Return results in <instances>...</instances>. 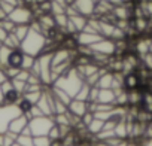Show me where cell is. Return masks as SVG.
I'll return each mask as SVG.
<instances>
[{"label": "cell", "instance_id": "33", "mask_svg": "<svg viewBox=\"0 0 152 146\" xmlns=\"http://www.w3.org/2000/svg\"><path fill=\"white\" fill-rule=\"evenodd\" d=\"M42 94H43V91H30V93H24L23 97H26L28 101H31L33 104H36L39 101V99L42 97Z\"/></svg>", "mask_w": 152, "mask_h": 146}, {"label": "cell", "instance_id": "41", "mask_svg": "<svg viewBox=\"0 0 152 146\" xmlns=\"http://www.w3.org/2000/svg\"><path fill=\"white\" fill-rule=\"evenodd\" d=\"M3 70H5V73L8 75V78H9V79H14V78L18 75V73H20V70H21V69H15V67H9V66H8V67H5Z\"/></svg>", "mask_w": 152, "mask_h": 146}, {"label": "cell", "instance_id": "57", "mask_svg": "<svg viewBox=\"0 0 152 146\" xmlns=\"http://www.w3.org/2000/svg\"><path fill=\"white\" fill-rule=\"evenodd\" d=\"M12 146H21V145H18V143H17V142H15V143H14V145H12Z\"/></svg>", "mask_w": 152, "mask_h": 146}, {"label": "cell", "instance_id": "21", "mask_svg": "<svg viewBox=\"0 0 152 146\" xmlns=\"http://www.w3.org/2000/svg\"><path fill=\"white\" fill-rule=\"evenodd\" d=\"M21 97H23V94H20L14 88V90H11V91H8V93L3 94V103H6V104H17Z\"/></svg>", "mask_w": 152, "mask_h": 146}, {"label": "cell", "instance_id": "52", "mask_svg": "<svg viewBox=\"0 0 152 146\" xmlns=\"http://www.w3.org/2000/svg\"><path fill=\"white\" fill-rule=\"evenodd\" d=\"M109 2H110L112 5L116 6V5H121V3H122V0H109Z\"/></svg>", "mask_w": 152, "mask_h": 146}, {"label": "cell", "instance_id": "36", "mask_svg": "<svg viewBox=\"0 0 152 146\" xmlns=\"http://www.w3.org/2000/svg\"><path fill=\"white\" fill-rule=\"evenodd\" d=\"M48 137H49L52 142H55V140H61V133H60V127H58V124H54V125H52V128H51L49 133H48Z\"/></svg>", "mask_w": 152, "mask_h": 146}, {"label": "cell", "instance_id": "32", "mask_svg": "<svg viewBox=\"0 0 152 146\" xmlns=\"http://www.w3.org/2000/svg\"><path fill=\"white\" fill-rule=\"evenodd\" d=\"M17 143L21 146H34L33 136H27V134H20L17 137Z\"/></svg>", "mask_w": 152, "mask_h": 146}, {"label": "cell", "instance_id": "55", "mask_svg": "<svg viewBox=\"0 0 152 146\" xmlns=\"http://www.w3.org/2000/svg\"><path fill=\"white\" fill-rule=\"evenodd\" d=\"M148 21H149V27H152V15L149 17V20H148Z\"/></svg>", "mask_w": 152, "mask_h": 146}, {"label": "cell", "instance_id": "4", "mask_svg": "<svg viewBox=\"0 0 152 146\" xmlns=\"http://www.w3.org/2000/svg\"><path fill=\"white\" fill-rule=\"evenodd\" d=\"M21 115V110L18 104H0V133L5 134L9 128V124L14 118Z\"/></svg>", "mask_w": 152, "mask_h": 146}, {"label": "cell", "instance_id": "6", "mask_svg": "<svg viewBox=\"0 0 152 146\" xmlns=\"http://www.w3.org/2000/svg\"><path fill=\"white\" fill-rule=\"evenodd\" d=\"M8 18L15 23L17 26L20 24H30L34 18H33V12L30 8H27L26 5H18L14 8V11L8 15Z\"/></svg>", "mask_w": 152, "mask_h": 146}, {"label": "cell", "instance_id": "50", "mask_svg": "<svg viewBox=\"0 0 152 146\" xmlns=\"http://www.w3.org/2000/svg\"><path fill=\"white\" fill-rule=\"evenodd\" d=\"M127 145H128V140H127V139H122V140H121L116 146H127Z\"/></svg>", "mask_w": 152, "mask_h": 146}, {"label": "cell", "instance_id": "49", "mask_svg": "<svg viewBox=\"0 0 152 146\" xmlns=\"http://www.w3.org/2000/svg\"><path fill=\"white\" fill-rule=\"evenodd\" d=\"M9 78H8V75H6V73H5V70L2 69V67H0V84H3L5 81H8Z\"/></svg>", "mask_w": 152, "mask_h": 146}, {"label": "cell", "instance_id": "25", "mask_svg": "<svg viewBox=\"0 0 152 146\" xmlns=\"http://www.w3.org/2000/svg\"><path fill=\"white\" fill-rule=\"evenodd\" d=\"M11 51H12V48H9V46L2 43V46H0V67L2 69L8 67V58H9Z\"/></svg>", "mask_w": 152, "mask_h": 146}, {"label": "cell", "instance_id": "45", "mask_svg": "<svg viewBox=\"0 0 152 146\" xmlns=\"http://www.w3.org/2000/svg\"><path fill=\"white\" fill-rule=\"evenodd\" d=\"M93 119H94V113H93V112H90V110H88V112H87L82 118H81V121H82V124L85 125V128H87V125H88Z\"/></svg>", "mask_w": 152, "mask_h": 146}, {"label": "cell", "instance_id": "22", "mask_svg": "<svg viewBox=\"0 0 152 146\" xmlns=\"http://www.w3.org/2000/svg\"><path fill=\"white\" fill-rule=\"evenodd\" d=\"M103 125H104V121H102V119H99V118H94V119L87 125V131H88L90 134L96 136V134H99V133L103 130Z\"/></svg>", "mask_w": 152, "mask_h": 146}, {"label": "cell", "instance_id": "12", "mask_svg": "<svg viewBox=\"0 0 152 146\" xmlns=\"http://www.w3.org/2000/svg\"><path fill=\"white\" fill-rule=\"evenodd\" d=\"M72 49L70 48H61V49H57L52 52V67L57 66V64H61L64 61H69L72 60Z\"/></svg>", "mask_w": 152, "mask_h": 146}, {"label": "cell", "instance_id": "54", "mask_svg": "<svg viewBox=\"0 0 152 146\" xmlns=\"http://www.w3.org/2000/svg\"><path fill=\"white\" fill-rule=\"evenodd\" d=\"M0 104H3V91H2V87H0Z\"/></svg>", "mask_w": 152, "mask_h": 146}, {"label": "cell", "instance_id": "39", "mask_svg": "<svg viewBox=\"0 0 152 146\" xmlns=\"http://www.w3.org/2000/svg\"><path fill=\"white\" fill-rule=\"evenodd\" d=\"M36 116H43V112L39 109L37 104H33V107L30 109V112L27 113V118L31 119V118H36Z\"/></svg>", "mask_w": 152, "mask_h": 146}, {"label": "cell", "instance_id": "35", "mask_svg": "<svg viewBox=\"0 0 152 146\" xmlns=\"http://www.w3.org/2000/svg\"><path fill=\"white\" fill-rule=\"evenodd\" d=\"M36 58H37V57H33V55H30V54H24V60H23V66H21V69L31 70V67H33Z\"/></svg>", "mask_w": 152, "mask_h": 146}, {"label": "cell", "instance_id": "40", "mask_svg": "<svg viewBox=\"0 0 152 146\" xmlns=\"http://www.w3.org/2000/svg\"><path fill=\"white\" fill-rule=\"evenodd\" d=\"M142 61H143V64H145V67L148 70H152V52L151 51L142 57Z\"/></svg>", "mask_w": 152, "mask_h": 146}, {"label": "cell", "instance_id": "44", "mask_svg": "<svg viewBox=\"0 0 152 146\" xmlns=\"http://www.w3.org/2000/svg\"><path fill=\"white\" fill-rule=\"evenodd\" d=\"M14 5H11V3H6V2H0V9H2L6 15H9L12 11H14Z\"/></svg>", "mask_w": 152, "mask_h": 146}, {"label": "cell", "instance_id": "51", "mask_svg": "<svg viewBox=\"0 0 152 146\" xmlns=\"http://www.w3.org/2000/svg\"><path fill=\"white\" fill-rule=\"evenodd\" d=\"M143 146H152V137L146 139V140H145V145H143Z\"/></svg>", "mask_w": 152, "mask_h": 146}, {"label": "cell", "instance_id": "28", "mask_svg": "<svg viewBox=\"0 0 152 146\" xmlns=\"http://www.w3.org/2000/svg\"><path fill=\"white\" fill-rule=\"evenodd\" d=\"M142 101V93L137 90L128 91V106H140Z\"/></svg>", "mask_w": 152, "mask_h": 146}, {"label": "cell", "instance_id": "46", "mask_svg": "<svg viewBox=\"0 0 152 146\" xmlns=\"http://www.w3.org/2000/svg\"><path fill=\"white\" fill-rule=\"evenodd\" d=\"M0 87H2V91H3V94H5V93H8V91H11V90H14L12 79H8V81H5L3 84H0Z\"/></svg>", "mask_w": 152, "mask_h": 146}, {"label": "cell", "instance_id": "23", "mask_svg": "<svg viewBox=\"0 0 152 146\" xmlns=\"http://www.w3.org/2000/svg\"><path fill=\"white\" fill-rule=\"evenodd\" d=\"M151 42H152V39H142L136 43V51L140 57H143L145 54H148L151 51Z\"/></svg>", "mask_w": 152, "mask_h": 146}, {"label": "cell", "instance_id": "16", "mask_svg": "<svg viewBox=\"0 0 152 146\" xmlns=\"http://www.w3.org/2000/svg\"><path fill=\"white\" fill-rule=\"evenodd\" d=\"M112 82H113V72H109L107 69L102 73V76L97 82L99 88H112Z\"/></svg>", "mask_w": 152, "mask_h": 146}, {"label": "cell", "instance_id": "8", "mask_svg": "<svg viewBox=\"0 0 152 146\" xmlns=\"http://www.w3.org/2000/svg\"><path fill=\"white\" fill-rule=\"evenodd\" d=\"M76 42L81 46H91L93 43L99 42L103 39V36L100 33H88V31H79L76 33Z\"/></svg>", "mask_w": 152, "mask_h": 146}, {"label": "cell", "instance_id": "48", "mask_svg": "<svg viewBox=\"0 0 152 146\" xmlns=\"http://www.w3.org/2000/svg\"><path fill=\"white\" fill-rule=\"evenodd\" d=\"M0 2H6V3H11V5H14V6L24 5V0H0Z\"/></svg>", "mask_w": 152, "mask_h": 146}, {"label": "cell", "instance_id": "9", "mask_svg": "<svg viewBox=\"0 0 152 146\" xmlns=\"http://www.w3.org/2000/svg\"><path fill=\"white\" fill-rule=\"evenodd\" d=\"M96 0H75L73 5L76 6V9L79 11V14L85 15V17H93L94 15V9H96Z\"/></svg>", "mask_w": 152, "mask_h": 146}, {"label": "cell", "instance_id": "20", "mask_svg": "<svg viewBox=\"0 0 152 146\" xmlns=\"http://www.w3.org/2000/svg\"><path fill=\"white\" fill-rule=\"evenodd\" d=\"M131 26H133V28L136 31H140L142 33V31H145V30L149 28V21H148L146 17H137V18H134L131 21Z\"/></svg>", "mask_w": 152, "mask_h": 146}, {"label": "cell", "instance_id": "61", "mask_svg": "<svg viewBox=\"0 0 152 146\" xmlns=\"http://www.w3.org/2000/svg\"><path fill=\"white\" fill-rule=\"evenodd\" d=\"M24 2H26V0H24Z\"/></svg>", "mask_w": 152, "mask_h": 146}, {"label": "cell", "instance_id": "19", "mask_svg": "<svg viewBox=\"0 0 152 146\" xmlns=\"http://www.w3.org/2000/svg\"><path fill=\"white\" fill-rule=\"evenodd\" d=\"M69 18H70V21L75 24V27H76V30H78V33L82 31V30L85 28L87 23H88V17H85V15H82V14L73 15V17H69Z\"/></svg>", "mask_w": 152, "mask_h": 146}, {"label": "cell", "instance_id": "17", "mask_svg": "<svg viewBox=\"0 0 152 146\" xmlns=\"http://www.w3.org/2000/svg\"><path fill=\"white\" fill-rule=\"evenodd\" d=\"M51 93L55 96V99L57 100H60V101H63L67 107H69V104H70V101L73 100V97H70L66 91H63L61 88H58V87H54L52 85V88H51Z\"/></svg>", "mask_w": 152, "mask_h": 146}, {"label": "cell", "instance_id": "26", "mask_svg": "<svg viewBox=\"0 0 152 146\" xmlns=\"http://www.w3.org/2000/svg\"><path fill=\"white\" fill-rule=\"evenodd\" d=\"M28 31H30V24H20V26H15V28H14L15 36H17L21 42L24 40V37L27 36Z\"/></svg>", "mask_w": 152, "mask_h": 146}, {"label": "cell", "instance_id": "29", "mask_svg": "<svg viewBox=\"0 0 152 146\" xmlns=\"http://www.w3.org/2000/svg\"><path fill=\"white\" fill-rule=\"evenodd\" d=\"M90 90H91V87L88 85V84H82V87L79 88V91H78V94L75 96V99H78V100H82V101H88V97H90Z\"/></svg>", "mask_w": 152, "mask_h": 146}, {"label": "cell", "instance_id": "7", "mask_svg": "<svg viewBox=\"0 0 152 146\" xmlns=\"http://www.w3.org/2000/svg\"><path fill=\"white\" fill-rule=\"evenodd\" d=\"M90 48H91V51L102 52V54L109 55V57H112V55L116 54V42L112 40V39H107V37H103L102 40L93 43Z\"/></svg>", "mask_w": 152, "mask_h": 146}, {"label": "cell", "instance_id": "13", "mask_svg": "<svg viewBox=\"0 0 152 146\" xmlns=\"http://www.w3.org/2000/svg\"><path fill=\"white\" fill-rule=\"evenodd\" d=\"M23 60H24V52L21 48H15L11 51L9 58H8V66L9 67H15V69H21L23 66Z\"/></svg>", "mask_w": 152, "mask_h": 146}, {"label": "cell", "instance_id": "42", "mask_svg": "<svg viewBox=\"0 0 152 146\" xmlns=\"http://www.w3.org/2000/svg\"><path fill=\"white\" fill-rule=\"evenodd\" d=\"M30 75H31V73H30V70L21 69V70H20V73H18V75H17L14 79H20V81H26V82H27V79L30 78Z\"/></svg>", "mask_w": 152, "mask_h": 146}, {"label": "cell", "instance_id": "37", "mask_svg": "<svg viewBox=\"0 0 152 146\" xmlns=\"http://www.w3.org/2000/svg\"><path fill=\"white\" fill-rule=\"evenodd\" d=\"M12 84H14V88H15L20 94H24V93H26V88H27V82H26V81L12 79Z\"/></svg>", "mask_w": 152, "mask_h": 146}, {"label": "cell", "instance_id": "24", "mask_svg": "<svg viewBox=\"0 0 152 146\" xmlns=\"http://www.w3.org/2000/svg\"><path fill=\"white\" fill-rule=\"evenodd\" d=\"M115 136L119 137V139H128V131H127V121L125 118L121 119L116 127H115Z\"/></svg>", "mask_w": 152, "mask_h": 146}, {"label": "cell", "instance_id": "53", "mask_svg": "<svg viewBox=\"0 0 152 146\" xmlns=\"http://www.w3.org/2000/svg\"><path fill=\"white\" fill-rule=\"evenodd\" d=\"M127 146H139V145H137V142H136V140H133V139H131V142H128V145H127Z\"/></svg>", "mask_w": 152, "mask_h": 146}, {"label": "cell", "instance_id": "1", "mask_svg": "<svg viewBox=\"0 0 152 146\" xmlns=\"http://www.w3.org/2000/svg\"><path fill=\"white\" fill-rule=\"evenodd\" d=\"M49 43V39L40 33V31H36L33 28H30V31L27 33V36L24 37V40L21 42V49L24 54H30L33 57H39L48 46Z\"/></svg>", "mask_w": 152, "mask_h": 146}, {"label": "cell", "instance_id": "56", "mask_svg": "<svg viewBox=\"0 0 152 146\" xmlns=\"http://www.w3.org/2000/svg\"><path fill=\"white\" fill-rule=\"evenodd\" d=\"M131 2H133V0H122V3H125V5L127 3H131Z\"/></svg>", "mask_w": 152, "mask_h": 146}, {"label": "cell", "instance_id": "3", "mask_svg": "<svg viewBox=\"0 0 152 146\" xmlns=\"http://www.w3.org/2000/svg\"><path fill=\"white\" fill-rule=\"evenodd\" d=\"M55 124L54 116H36L28 119V127L31 130L33 137L34 136H48L49 130L52 128V125Z\"/></svg>", "mask_w": 152, "mask_h": 146}, {"label": "cell", "instance_id": "59", "mask_svg": "<svg viewBox=\"0 0 152 146\" xmlns=\"http://www.w3.org/2000/svg\"><path fill=\"white\" fill-rule=\"evenodd\" d=\"M0 46H2V42H0Z\"/></svg>", "mask_w": 152, "mask_h": 146}, {"label": "cell", "instance_id": "15", "mask_svg": "<svg viewBox=\"0 0 152 146\" xmlns=\"http://www.w3.org/2000/svg\"><path fill=\"white\" fill-rule=\"evenodd\" d=\"M115 91L112 88H100L99 91V103H104V104H115Z\"/></svg>", "mask_w": 152, "mask_h": 146}, {"label": "cell", "instance_id": "27", "mask_svg": "<svg viewBox=\"0 0 152 146\" xmlns=\"http://www.w3.org/2000/svg\"><path fill=\"white\" fill-rule=\"evenodd\" d=\"M3 45H6V46H9V48L15 49V48H20V46H21V40L15 36V33H14V31H11V33L8 34V37L5 39Z\"/></svg>", "mask_w": 152, "mask_h": 146}, {"label": "cell", "instance_id": "58", "mask_svg": "<svg viewBox=\"0 0 152 146\" xmlns=\"http://www.w3.org/2000/svg\"><path fill=\"white\" fill-rule=\"evenodd\" d=\"M151 52H152V42H151Z\"/></svg>", "mask_w": 152, "mask_h": 146}, {"label": "cell", "instance_id": "38", "mask_svg": "<svg viewBox=\"0 0 152 146\" xmlns=\"http://www.w3.org/2000/svg\"><path fill=\"white\" fill-rule=\"evenodd\" d=\"M0 26H2L8 33H11V31H14V28H15V23H12L9 18H5V20H0Z\"/></svg>", "mask_w": 152, "mask_h": 146}, {"label": "cell", "instance_id": "47", "mask_svg": "<svg viewBox=\"0 0 152 146\" xmlns=\"http://www.w3.org/2000/svg\"><path fill=\"white\" fill-rule=\"evenodd\" d=\"M8 34H9V33H8V31H6L2 26H0V42L3 43V42H5V39L8 37Z\"/></svg>", "mask_w": 152, "mask_h": 146}, {"label": "cell", "instance_id": "30", "mask_svg": "<svg viewBox=\"0 0 152 146\" xmlns=\"http://www.w3.org/2000/svg\"><path fill=\"white\" fill-rule=\"evenodd\" d=\"M18 107H20V110H21V113H24V115H27L28 112H30V109L33 107V103L31 101H28L26 97H21L20 100H18Z\"/></svg>", "mask_w": 152, "mask_h": 146}, {"label": "cell", "instance_id": "10", "mask_svg": "<svg viewBox=\"0 0 152 146\" xmlns=\"http://www.w3.org/2000/svg\"><path fill=\"white\" fill-rule=\"evenodd\" d=\"M69 112L73 113L75 116H79L82 118L87 112H88V101H82L78 99H73L69 104Z\"/></svg>", "mask_w": 152, "mask_h": 146}, {"label": "cell", "instance_id": "34", "mask_svg": "<svg viewBox=\"0 0 152 146\" xmlns=\"http://www.w3.org/2000/svg\"><path fill=\"white\" fill-rule=\"evenodd\" d=\"M33 140H34V146H51L52 145V140L48 136H34Z\"/></svg>", "mask_w": 152, "mask_h": 146}, {"label": "cell", "instance_id": "18", "mask_svg": "<svg viewBox=\"0 0 152 146\" xmlns=\"http://www.w3.org/2000/svg\"><path fill=\"white\" fill-rule=\"evenodd\" d=\"M140 109L152 113V91H145L142 93V101H140Z\"/></svg>", "mask_w": 152, "mask_h": 146}, {"label": "cell", "instance_id": "43", "mask_svg": "<svg viewBox=\"0 0 152 146\" xmlns=\"http://www.w3.org/2000/svg\"><path fill=\"white\" fill-rule=\"evenodd\" d=\"M99 91H100V88H99V87H91L88 101H97V99H99Z\"/></svg>", "mask_w": 152, "mask_h": 146}, {"label": "cell", "instance_id": "31", "mask_svg": "<svg viewBox=\"0 0 152 146\" xmlns=\"http://www.w3.org/2000/svg\"><path fill=\"white\" fill-rule=\"evenodd\" d=\"M54 18H55L57 28H61V30H64V28H66V26H67V21H69V17H67V14H66V12H64V14H57V15H54Z\"/></svg>", "mask_w": 152, "mask_h": 146}, {"label": "cell", "instance_id": "60", "mask_svg": "<svg viewBox=\"0 0 152 146\" xmlns=\"http://www.w3.org/2000/svg\"><path fill=\"white\" fill-rule=\"evenodd\" d=\"M96 2H99V0H96Z\"/></svg>", "mask_w": 152, "mask_h": 146}, {"label": "cell", "instance_id": "2", "mask_svg": "<svg viewBox=\"0 0 152 146\" xmlns=\"http://www.w3.org/2000/svg\"><path fill=\"white\" fill-rule=\"evenodd\" d=\"M82 84H84V78L78 73L76 67H72V69L66 73V75L60 76L52 85L61 88V90L66 91L70 97L75 99V96L78 94V91H79V88L82 87Z\"/></svg>", "mask_w": 152, "mask_h": 146}, {"label": "cell", "instance_id": "14", "mask_svg": "<svg viewBox=\"0 0 152 146\" xmlns=\"http://www.w3.org/2000/svg\"><path fill=\"white\" fill-rule=\"evenodd\" d=\"M140 78L136 75V73L130 72V73H125L124 75V88L127 91H133V90H137L139 85H140Z\"/></svg>", "mask_w": 152, "mask_h": 146}, {"label": "cell", "instance_id": "11", "mask_svg": "<svg viewBox=\"0 0 152 146\" xmlns=\"http://www.w3.org/2000/svg\"><path fill=\"white\" fill-rule=\"evenodd\" d=\"M27 125H28V118H27V115L21 113V115H18L17 118H14V119L11 121L8 131H12V133H15V134H21L23 130H24Z\"/></svg>", "mask_w": 152, "mask_h": 146}, {"label": "cell", "instance_id": "5", "mask_svg": "<svg viewBox=\"0 0 152 146\" xmlns=\"http://www.w3.org/2000/svg\"><path fill=\"white\" fill-rule=\"evenodd\" d=\"M39 66H40V81L42 84L46 87V85H52V81H51V70H52V52L49 51H45L42 52L39 57Z\"/></svg>", "mask_w": 152, "mask_h": 146}]
</instances>
